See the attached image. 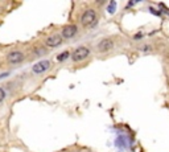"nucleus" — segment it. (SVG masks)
Segmentation results:
<instances>
[{
	"label": "nucleus",
	"instance_id": "nucleus-1",
	"mask_svg": "<svg viewBox=\"0 0 169 152\" xmlns=\"http://www.w3.org/2000/svg\"><path fill=\"white\" fill-rule=\"evenodd\" d=\"M96 19H98V15H96L95 9H86L81 16V24L86 28H90L96 23Z\"/></svg>",
	"mask_w": 169,
	"mask_h": 152
},
{
	"label": "nucleus",
	"instance_id": "nucleus-2",
	"mask_svg": "<svg viewBox=\"0 0 169 152\" xmlns=\"http://www.w3.org/2000/svg\"><path fill=\"white\" fill-rule=\"evenodd\" d=\"M90 56V49L87 46H78L77 49L71 53V58L74 62H81V61L86 60Z\"/></svg>",
	"mask_w": 169,
	"mask_h": 152
},
{
	"label": "nucleus",
	"instance_id": "nucleus-3",
	"mask_svg": "<svg viewBox=\"0 0 169 152\" xmlns=\"http://www.w3.org/2000/svg\"><path fill=\"white\" fill-rule=\"evenodd\" d=\"M50 61L49 60H42V61H38L37 64L33 65V68H32V71H33L34 74H42L45 73L46 70L50 68Z\"/></svg>",
	"mask_w": 169,
	"mask_h": 152
},
{
	"label": "nucleus",
	"instance_id": "nucleus-4",
	"mask_svg": "<svg viewBox=\"0 0 169 152\" xmlns=\"http://www.w3.org/2000/svg\"><path fill=\"white\" fill-rule=\"evenodd\" d=\"M77 32H78L77 25L67 24V25H65V27L62 28V31H61V37L62 38H71L77 35Z\"/></svg>",
	"mask_w": 169,
	"mask_h": 152
},
{
	"label": "nucleus",
	"instance_id": "nucleus-5",
	"mask_svg": "<svg viewBox=\"0 0 169 152\" xmlns=\"http://www.w3.org/2000/svg\"><path fill=\"white\" fill-rule=\"evenodd\" d=\"M61 44H62V37H61V35H57V33L49 36L45 41V45L48 46V48H57V46H60Z\"/></svg>",
	"mask_w": 169,
	"mask_h": 152
},
{
	"label": "nucleus",
	"instance_id": "nucleus-6",
	"mask_svg": "<svg viewBox=\"0 0 169 152\" xmlns=\"http://www.w3.org/2000/svg\"><path fill=\"white\" fill-rule=\"evenodd\" d=\"M23 60H24V53L20 52V50H13L7 57V61L9 64H20Z\"/></svg>",
	"mask_w": 169,
	"mask_h": 152
},
{
	"label": "nucleus",
	"instance_id": "nucleus-7",
	"mask_svg": "<svg viewBox=\"0 0 169 152\" xmlns=\"http://www.w3.org/2000/svg\"><path fill=\"white\" fill-rule=\"evenodd\" d=\"M114 41L111 38H103L102 41L99 42V45H98V49L100 50V52H103V53H106V52H110L111 49L114 48Z\"/></svg>",
	"mask_w": 169,
	"mask_h": 152
},
{
	"label": "nucleus",
	"instance_id": "nucleus-8",
	"mask_svg": "<svg viewBox=\"0 0 169 152\" xmlns=\"http://www.w3.org/2000/svg\"><path fill=\"white\" fill-rule=\"evenodd\" d=\"M69 56H70V52H63V53H61L60 56H57V60L58 61H65Z\"/></svg>",
	"mask_w": 169,
	"mask_h": 152
},
{
	"label": "nucleus",
	"instance_id": "nucleus-9",
	"mask_svg": "<svg viewBox=\"0 0 169 152\" xmlns=\"http://www.w3.org/2000/svg\"><path fill=\"white\" fill-rule=\"evenodd\" d=\"M4 98H5V91H4V89L0 88V103L4 101Z\"/></svg>",
	"mask_w": 169,
	"mask_h": 152
},
{
	"label": "nucleus",
	"instance_id": "nucleus-10",
	"mask_svg": "<svg viewBox=\"0 0 169 152\" xmlns=\"http://www.w3.org/2000/svg\"><path fill=\"white\" fill-rule=\"evenodd\" d=\"M115 7H116V3L112 2V3L110 4V7H109V12H110V13H114V12H115V11H114Z\"/></svg>",
	"mask_w": 169,
	"mask_h": 152
}]
</instances>
